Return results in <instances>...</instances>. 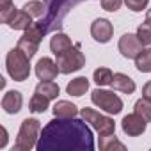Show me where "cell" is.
<instances>
[{"instance_id":"44dd1931","label":"cell","mask_w":151,"mask_h":151,"mask_svg":"<svg viewBox=\"0 0 151 151\" xmlns=\"http://www.w3.org/2000/svg\"><path fill=\"white\" fill-rule=\"evenodd\" d=\"M48 105H50V98H46L39 93H34V96L30 98V112H34V114L45 112L48 109Z\"/></svg>"},{"instance_id":"7a4b0ae2","label":"cell","mask_w":151,"mask_h":151,"mask_svg":"<svg viewBox=\"0 0 151 151\" xmlns=\"http://www.w3.org/2000/svg\"><path fill=\"white\" fill-rule=\"evenodd\" d=\"M6 68H7L9 77L14 82H25L30 75V59L16 46L9 50L6 57Z\"/></svg>"},{"instance_id":"8fae6325","label":"cell","mask_w":151,"mask_h":151,"mask_svg":"<svg viewBox=\"0 0 151 151\" xmlns=\"http://www.w3.org/2000/svg\"><path fill=\"white\" fill-rule=\"evenodd\" d=\"M112 34H114V27H112V23L109 20L98 18V20L93 22V25H91V36L94 37V41H98V43H109L110 37H112Z\"/></svg>"},{"instance_id":"ba28073f","label":"cell","mask_w":151,"mask_h":151,"mask_svg":"<svg viewBox=\"0 0 151 151\" xmlns=\"http://www.w3.org/2000/svg\"><path fill=\"white\" fill-rule=\"evenodd\" d=\"M117 48H119V52H121V55H123L124 59H135V57L142 52L144 45H142L140 39L137 37V34H124V36L119 39Z\"/></svg>"},{"instance_id":"4316f807","label":"cell","mask_w":151,"mask_h":151,"mask_svg":"<svg viewBox=\"0 0 151 151\" xmlns=\"http://www.w3.org/2000/svg\"><path fill=\"white\" fill-rule=\"evenodd\" d=\"M147 2H149V0H124L126 7L130 11H133V13H140L142 9H146L147 7Z\"/></svg>"},{"instance_id":"d6986e66","label":"cell","mask_w":151,"mask_h":151,"mask_svg":"<svg viewBox=\"0 0 151 151\" xmlns=\"http://www.w3.org/2000/svg\"><path fill=\"white\" fill-rule=\"evenodd\" d=\"M100 149L101 151H114V149L124 151L126 146L123 142H119L114 133H110V135H100Z\"/></svg>"},{"instance_id":"7402d4cb","label":"cell","mask_w":151,"mask_h":151,"mask_svg":"<svg viewBox=\"0 0 151 151\" xmlns=\"http://www.w3.org/2000/svg\"><path fill=\"white\" fill-rule=\"evenodd\" d=\"M133 112L139 114L146 123H149V121H151V100H147V98H144V96H142L140 100H137Z\"/></svg>"},{"instance_id":"4dcf8cb0","label":"cell","mask_w":151,"mask_h":151,"mask_svg":"<svg viewBox=\"0 0 151 151\" xmlns=\"http://www.w3.org/2000/svg\"><path fill=\"white\" fill-rule=\"evenodd\" d=\"M144 23H146L147 27H151V9L147 11V14H146V20H144Z\"/></svg>"},{"instance_id":"5bb4252c","label":"cell","mask_w":151,"mask_h":151,"mask_svg":"<svg viewBox=\"0 0 151 151\" xmlns=\"http://www.w3.org/2000/svg\"><path fill=\"white\" fill-rule=\"evenodd\" d=\"M73 46V43H71V39L66 36V34H62V32H55L53 36H52V39H50V50H52V53L57 57V55H60L62 52H66L68 48H71Z\"/></svg>"},{"instance_id":"7c38bea8","label":"cell","mask_w":151,"mask_h":151,"mask_svg":"<svg viewBox=\"0 0 151 151\" xmlns=\"http://www.w3.org/2000/svg\"><path fill=\"white\" fill-rule=\"evenodd\" d=\"M23 105V96L20 91H7L2 98V109L6 114H18Z\"/></svg>"},{"instance_id":"ac0fdd59","label":"cell","mask_w":151,"mask_h":151,"mask_svg":"<svg viewBox=\"0 0 151 151\" xmlns=\"http://www.w3.org/2000/svg\"><path fill=\"white\" fill-rule=\"evenodd\" d=\"M36 93H39V94H43V96H46V98H50V100H55V98L59 96L60 89H59V86H57L53 80H41V82L36 86Z\"/></svg>"},{"instance_id":"52a82bcc","label":"cell","mask_w":151,"mask_h":151,"mask_svg":"<svg viewBox=\"0 0 151 151\" xmlns=\"http://www.w3.org/2000/svg\"><path fill=\"white\" fill-rule=\"evenodd\" d=\"M80 116H82V119H84L86 123H89L100 135H110V133L116 132V123H114V119L109 117V116H103V114L96 112L94 109H87V107H86V109L80 110Z\"/></svg>"},{"instance_id":"603a6c76","label":"cell","mask_w":151,"mask_h":151,"mask_svg":"<svg viewBox=\"0 0 151 151\" xmlns=\"http://www.w3.org/2000/svg\"><path fill=\"white\" fill-rule=\"evenodd\" d=\"M14 14H16V7L13 0H0V22L9 23Z\"/></svg>"},{"instance_id":"4fadbf2b","label":"cell","mask_w":151,"mask_h":151,"mask_svg":"<svg viewBox=\"0 0 151 151\" xmlns=\"http://www.w3.org/2000/svg\"><path fill=\"white\" fill-rule=\"evenodd\" d=\"M112 89L119 91L123 94H132L135 93V82L124 73H114V78H112Z\"/></svg>"},{"instance_id":"9c48e42d","label":"cell","mask_w":151,"mask_h":151,"mask_svg":"<svg viewBox=\"0 0 151 151\" xmlns=\"http://www.w3.org/2000/svg\"><path fill=\"white\" fill-rule=\"evenodd\" d=\"M121 128H123V132H124L126 135H130V137H139V135H142V133L146 132V121H144L139 114L133 112V114H128V116L123 117Z\"/></svg>"},{"instance_id":"83f0119b","label":"cell","mask_w":151,"mask_h":151,"mask_svg":"<svg viewBox=\"0 0 151 151\" xmlns=\"http://www.w3.org/2000/svg\"><path fill=\"white\" fill-rule=\"evenodd\" d=\"M121 4H123V0H101V7H103L105 11H109V13L119 11Z\"/></svg>"},{"instance_id":"277c9868","label":"cell","mask_w":151,"mask_h":151,"mask_svg":"<svg viewBox=\"0 0 151 151\" xmlns=\"http://www.w3.org/2000/svg\"><path fill=\"white\" fill-rule=\"evenodd\" d=\"M46 32H48V30H46V27H45L41 22L32 23V25L25 30V34L20 37L18 48H20L29 59H32V57L36 55L37 48H39V45H41V39H43V36H45Z\"/></svg>"},{"instance_id":"5b68a950","label":"cell","mask_w":151,"mask_h":151,"mask_svg":"<svg viewBox=\"0 0 151 151\" xmlns=\"http://www.w3.org/2000/svg\"><path fill=\"white\" fill-rule=\"evenodd\" d=\"M55 62H57L59 71L62 75H69V73H75L86 66V57L80 52V45H73L71 48H68L66 52L57 55Z\"/></svg>"},{"instance_id":"f546056e","label":"cell","mask_w":151,"mask_h":151,"mask_svg":"<svg viewBox=\"0 0 151 151\" xmlns=\"http://www.w3.org/2000/svg\"><path fill=\"white\" fill-rule=\"evenodd\" d=\"M0 133H2V139H0V147H6V144H7V130L2 126V128H0Z\"/></svg>"},{"instance_id":"6da1fadb","label":"cell","mask_w":151,"mask_h":151,"mask_svg":"<svg viewBox=\"0 0 151 151\" xmlns=\"http://www.w3.org/2000/svg\"><path fill=\"white\" fill-rule=\"evenodd\" d=\"M37 151H69V149H94V139L91 128L82 119L55 117L41 132L37 140Z\"/></svg>"},{"instance_id":"e0dca14e","label":"cell","mask_w":151,"mask_h":151,"mask_svg":"<svg viewBox=\"0 0 151 151\" xmlns=\"http://www.w3.org/2000/svg\"><path fill=\"white\" fill-rule=\"evenodd\" d=\"M13 30H27L30 25H32V16L27 13V11H16V14L11 18V22L7 23Z\"/></svg>"},{"instance_id":"484cf974","label":"cell","mask_w":151,"mask_h":151,"mask_svg":"<svg viewBox=\"0 0 151 151\" xmlns=\"http://www.w3.org/2000/svg\"><path fill=\"white\" fill-rule=\"evenodd\" d=\"M137 37L140 39V43H142L144 46H149V45H151V27H147L146 23L139 25V29H137Z\"/></svg>"},{"instance_id":"8992f818","label":"cell","mask_w":151,"mask_h":151,"mask_svg":"<svg viewBox=\"0 0 151 151\" xmlns=\"http://www.w3.org/2000/svg\"><path fill=\"white\" fill-rule=\"evenodd\" d=\"M91 101H93L98 109H101V110H105V112H109V114H114V116L123 110V100H121L117 94H114L112 91L94 89V91L91 93Z\"/></svg>"},{"instance_id":"d4e9b609","label":"cell","mask_w":151,"mask_h":151,"mask_svg":"<svg viewBox=\"0 0 151 151\" xmlns=\"http://www.w3.org/2000/svg\"><path fill=\"white\" fill-rule=\"evenodd\" d=\"M114 78V73L109 68H98L94 69V82L98 86H110Z\"/></svg>"},{"instance_id":"2e32d148","label":"cell","mask_w":151,"mask_h":151,"mask_svg":"<svg viewBox=\"0 0 151 151\" xmlns=\"http://www.w3.org/2000/svg\"><path fill=\"white\" fill-rule=\"evenodd\" d=\"M89 91V80L86 77H77V78H73L68 86H66V93L71 94V96H82Z\"/></svg>"},{"instance_id":"f1b7e54d","label":"cell","mask_w":151,"mask_h":151,"mask_svg":"<svg viewBox=\"0 0 151 151\" xmlns=\"http://www.w3.org/2000/svg\"><path fill=\"white\" fill-rule=\"evenodd\" d=\"M142 96L147 98V100H151V82L144 84V87H142Z\"/></svg>"},{"instance_id":"cb8c5ba5","label":"cell","mask_w":151,"mask_h":151,"mask_svg":"<svg viewBox=\"0 0 151 151\" xmlns=\"http://www.w3.org/2000/svg\"><path fill=\"white\" fill-rule=\"evenodd\" d=\"M23 11H27L32 18H41L45 14L46 7H45L43 2H39V0H29V2L23 6Z\"/></svg>"},{"instance_id":"9a60e30c","label":"cell","mask_w":151,"mask_h":151,"mask_svg":"<svg viewBox=\"0 0 151 151\" xmlns=\"http://www.w3.org/2000/svg\"><path fill=\"white\" fill-rule=\"evenodd\" d=\"M77 114H80V110L71 101L60 100L53 105V116L55 117H77Z\"/></svg>"},{"instance_id":"3957f363","label":"cell","mask_w":151,"mask_h":151,"mask_svg":"<svg viewBox=\"0 0 151 151\" xmlns=\"http://www.w3.org/2000/svg\"><path fill=\"white\" fill-rule=\"evenodd\" d=\"M39 132H41V123L37 119L34 117L23 119L14 142V151H30L32 147H36L39 140Z\"/></svg>"},{"instance_id":"ffe728a7","label":"cell","mask_w":151,"mask_h":151,"mask_svg":"<svg viewBox=\"0 0 151 151\" xmlns=\"http://www.w3.org/2000/svg\"><path fill=\"white\" fill-rule=\"evenodd\" d=\"M135 68L140 73H151V48H142V52L135 57Z\"/></svg>"},{"instance_id":"30bf717a","label":"cell","mask_w":151,"mask_h":151,"mask_svg":"<svg viewBox=\"0 0 151 151\" xmlns=\"http://www.w3.org/2000/svg\"><path fill=\"white\" fill-rule=\"evenodd\" d=\"M59 66L55 60H52L50 57H43L37 60L36 64V77L39 80H55L59 75Z\"/></svg>"}]
</instances>
